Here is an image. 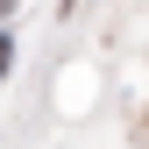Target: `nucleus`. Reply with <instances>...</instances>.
Instances as JSON below:
<instances>
[{"instance_id": "obj_1", "label": "nucleus", "mask_w": 149, "mask_h": 149, "mask_svg": "<svg viewBox=\"0 0 149 149\" xmlns=\"http://www.w3.org/2000/svg\"><path fill=\"white\" fill-rule=\"evenodd\" d=\"M7 64H14V43H7V36H0V78H7Z\"/></svg>"}]
</instances>
